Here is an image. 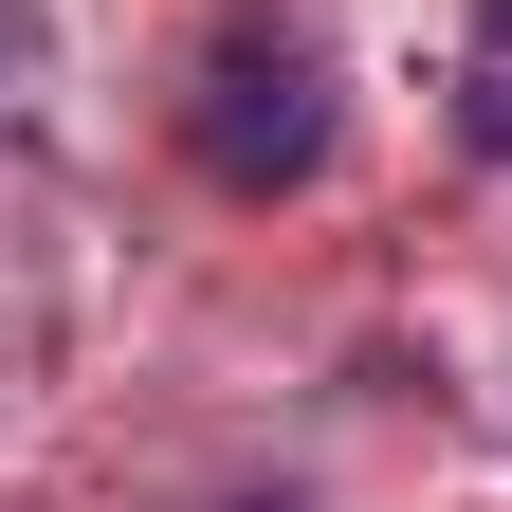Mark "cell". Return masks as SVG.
I'll return each instance as SVG.
<instances>
[{"mask_svg": "<svg viewBox=\"0 0 512 512\" xmlns=\"http://www.w3.org/2000/svg\"><path fill=\"white\" fill-rule=\"evenodd\" d=\"M330 55H311L293 19H220L202 37V92H183V147H202V183H238V202H275V183L330 165Z\"/></svg>", "mask_w": 512, "mask_h": 512, "instance_id": "1", "label": "cell"}, {"mask_svg": "<svg viewBox=\"0 0 512 512\" xmlns=\"http://www.w3.org/2000/svg\"><path fill=\"white\" fill-rule=\"evenodd\" d=\"M476 147H512V0L476 19Z\"/></svg>", "mask_w": 512, "mask_h": 512, "instance_id": "2", "label": "cell"}]
</instances>
